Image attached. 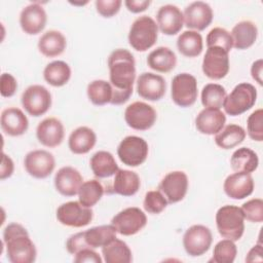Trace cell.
<instances>
[{"instance_id":"cell-11","label":"cell","mask_w":263,"mask_h":263,"mask_svg":"<svg viewBox=\"0 0 263 263\" xmlns=\"http://www.w3.org/2000/svg\"><path fill=\"white\" fill-rule=\"evenodd\" d=\"M213 234L209 227L200 224L190 226L183 235V247L191 257L205 254L212 245Z\"/></svg>"},{"instance_id":"cell-42","label":"cell","mask_w":263,"mask_h":263,"mask_svg":"<svg viewBox=\"0 0 263 263\" xmlns=\"http://www.w3.org/2000/svg\"><path fill=\"white\" fill-rule=\"evenodd\" d=\"M167 203L166 198L159 190H150L145 194L143 206L147 213L157 215L165 210Z\"/></svg>"},{"instance_id":"cell-38","label":"cell","mask_w":263,"mask_h":263,"mask_svg":"<svg viewBox=\"0 0 263 263\" xmlns=\"http://www.w3.org/2000/svg\"><path fill=\"white\" fill-rule=\"evenodd\" d=\"M104 194V187L100 181L92 179L82 183L78 191V201L86 206L92 208L102 198Z\"/></svg>"},{"instance_id":"cell-31","label":"cell","mask_w":263,"mask_h":263,"mask_svg":"<svg viewBox=\"0 0 263 263\" xmlns=\"http://www.w3.org/2000/svg\"><path fill=\"white\" fill-rule=\"evenodd\" d=\"M230 165L234 172L251 174L258 168L259 157L252 149L241 147L232 153L230 157Z\"/></svg>"},{"instance_id":"cell-49","label":"cell","mask_w":263,"mask_h":263,"mask_svg":"<svg viewBox=\"0 0 263 263\" xmlns=\"http://www.w3.org/2000/svg\"><path fill=\"white\" fill-rule=\"evenodd\" d=\"M13 171H14V163H13L12 159L3 152L1 166H0V179L5 180V179L11 177L13 174Z\"/></svg>"},{"instance_id":"cell-12","label":"cell","mask_w":263,"mask_h":263,"mask_svg":"<svg viewBox=\"0 0 263 263\" xmlns=\"http://www.w3.org/2000/svg\"><path fill=\"white\" fill-rule=\"evenodd\" d=\"M157 119L155 109L145 102H134L124 111L126 124L136 130H147L151 128Z\"/></svg>"},{"instance_id":"cell-21","label":"cell","mask_w":263,"mask_h":263,"mask_svg":"<svg viewBox=\"0 0 263 263\" xmlns=\"http://www.w3.org/2000/svg\"><path fill=\"white\" fill-rule=\"evenodd\" d=\"M36 137L39 143L43 146L54 148L61 145L64 140V125L60 119L55 117H47L37 125Z\"/></svg>"},{"instance_id":"cell-8","label":"cell","mask_w":263,"mask_h":263,"mask_svg":"<svg viewBox=\"0 0 263 263\" xmlns=\"http://www.w3.org/2000/svg\"><path fill=\"white\" fill-rule=\"evenodd\" d=\"M51 101L49 90L40 84L28 86L21 98L22 105L26 112L34 117L45 114L51 107Z\"/></svg>"},{"instance_id":"cell-17","label":"cell","mask_w":263,"mask_h":263,"mask_svg":"<svg viewBox=\"0 0 263 263\" xmlns=\"http://www.w3.org/2000/svg\"><path fill=\"white\" fill-rule=\"evenodd\" d=\"M166 90V82L161 75L144 72L137 79L138 95L147 101L156 102L163 98Z\"/></svg>"},{"instance_id":"cell-37","label":"cell","mask_w":263,"mask_h":263,"mask_svg":"<svg viewBox=\"0 0 263 263\" xmlns=\"http://www.w3.org/2000/svg\"><path fill=\"white\" fill-rule=\"evenodd\" d=\"M86 93L88 100L96 106H103L106 104H111L113 97V89L110 82L97 79L92 80L87 84Z\"/></svg>"},{"instance_id":"cell-34","label":"cell","mask_w":263,"mask_h":263,"mask_svg":"<svg viewBox=\"0 0 263 263\" xmlns=\"http://www.w3.org/2000/svg\"><path fill=\"white\" fill-rule=\"evenodd\" d=\"M246 130L237 124H228L215 135V143L224 150L232 149L241 144L246 138Z\"/></svg>"},{"instance_id":"cell-16","label":"cell","mask_w":263,"mask_h":263,"mask_svg":"<svg viewBox=\"0 0 263 263\" xmlns=\"http://www.w3.org/2000/svg\"><path fill=\"white\" fill-rule=\"evenodd\" d=\"M184 24L193 31H203L208 28L214 17L212 7L203 1H195L187 5L183 12Z\"/></svg>"},{"instance_id":"cell-26","label":"cell","mask_w":263,"mask_h":263,"mask_svg":"<svg viewBox=\"0 0 263 263\" xmlns=\"http://www.w3.org/2000/svg\"><path fill=\"white\" fill-rule=\"evenodd\" d=\"M38 49L46 58L61 55L67 46V40L63 33L57 30H49L43 33L38 40Z\"/></svg>"},{"instance_id":"cell-44","label":"cell","mask_w":263,"mask_h":263,"mask_svg":"<svg viewBox=\"0 0 263 263\" xmlns=\"http://www.w3.org/2000/svg\"><path fill=\"white\" fill-rule=\"evenodd\" d=\"M245 220L252 223H261L263 221V200L261 198H252L240 206Z\"/></svg>"},{"instance_id":"cell-9","label":"cell","mask_w":263,"mask_h":263,"mask_svg":"<svg viewBox=\"0 0 263 263\" xmlns=\"http://www.w3.org/2000/svg\"><path fill=\"white\" fill-rule=\"evenodd\" d=\"M111 224L115 227L117 233L130 236L137 234L146 226L147 217L141 209L129 206L117 213L112 218Z\"/></svg>"},{"instance_id":"cell-22","label":"cell","mask_w":263,"mask_h":263,"mask_svg":"<svg viewBox=\"0 0 263 263\" xmlns=\"http://www.w3.org/2000/svg\"><path fill=\"white\" fill-rule=\"evenodd\" d=\"M57 191L64 196H74L78 194L83 183V178L78 170L73 166H63L54 175L53 179Z\"/></svg>"},{"instance_id":"cell-4","label":"cell","mask_w":263,"mask_h":263,"mask_svg":"<svg viewBox=\"0 0 263 263\" xmlns=\"http://www.w3.org/2000/svg\"><path fill=\"white\" fill-rule=\"evenodd\" d=\"M158 26L149 15H141L132 24L128 32V43L137 51L150 49L157 41Z\"/></svg>"},{"instance_id":"cell-19","label":"cell","mask_w":263,"mask_h":263,"mask_svg":"<svg viewBox=\"0 0 263 263\" xmlns=\"http://www.w3.org/2000/svg\"><path fill=\"white\" fill-rule=\"evenodd\" d=\"M156 20L158 30L167 36L178 34L184 26L183 12L174 4L160 6L156 13Z\"/></svg>"},{"instance_id":"cell-14","label":"cell","mask_w":263,"mask_h":263,"mask_svg":"<svg viewBox=\"0 0 263 263\" xmlns=\"http://www.w3.org/2000/svg\"><path fill=\"white\" fill-rule=\"evenodd\" d=\"M24 166L31 177L36 179H45L53 172L55 167V159L49 151L37 149L26 154Z\"/></svg>"},{"instance_id":"cell-15","label":"cell","mask_w":263,"mask_h":263,"mask_svg":"<svg viewBox=\"0 0 263 263\" xmlns=\"http://www.w3.org/2000/svg\"><path fill=\"white\" fill-rule=\"evenodd\" d=\"M188 177L182 171L167 173L158 185L159 191L164 195L168 203L181 201L188 191Z\"/></svg>"},{"instance_id":"cell-35","label":"cell","mask_w":263,"mask_h":263,"mask_svg":"<svg viewBox=\"0 0 263 263\" xmlns=\"http://www.w3.org/2000/svg\"><path fill=\"white\" fill-rule=\"evenodd\" d=\"M83 232L85 241L91 249H102L103 247L110 243L113 239H115L117 234L116 229L112 224L91 227Z\"/></svg>"},{"instance_id":"cell-27","label":"cell","mask_w":263,"mask_h":263,"mask_svg":"<svg viewBox=\"0 0 263 263\" xmlns=\"http://www.w3.org/2000/svg\"><path fill=\"white\" fill-rule=\"evenodd\" d=\"M141 186V180L136 172L119 168L114 175L113 191L121 196L135 195Z\"/></svg>"},{"instance_id":"cell-40","label":"cell","mask_w":263,"mask_h":263,"mask_svg":"<svg viewBox=\"0 0 263 263\" xmlns=\"http://www.w3.org/2000/svg\"><path fill=\"white\" fill-rule=\"evenodd\" d=\"M237 255V248L233 240L222 239L216 243L213 251L212 261L215 263H232Z\"/></svg>"},{"instance_id":"cell-25","label":"cell","mask_w":263,"mask_h":263,"mask_svg":"<svg viewBox=\"0 0 263 263\" xmlns=\"http://www.w3.org/2000/svg\"><path fill=\"white\" fill-rule=\"evenodd\" d=\"M97 143V135L88 126H79L72 130L68 139V146L74 154L88 153Z\"/></svg>"},{"instance_id":"cell-51","label":"cell","mask_w":263,"mask_h":263,"mask_svg":"<svg viewBox=\"0 0 263 263\" xmlns=\"http://www.w3.org/2000/svg\"><path fill=\"white\" fill-rule=\"evenodd\" d=\"M263 261V248L261 243L255 245L247 254L246 262L253 263V262H262Z\"/></svg>"},{"instance_id":"cell-1","label":"cell","mask_w":263,"mask_h":263,"mask_svg":"<svg viewBox=\"0 0 263 263\" xmlns=\"http://www.w3.org/2000/svg\"><path fill=\"white\" fill-rule=\"evenodd\" d=\"M107 64L113 89L111 104L122 105L133 95L136 79L135 58L127 49L117 48L110 53Z\"/></svg>"},{"instance_id":"cell-5","label":"cell","mask_w":263,"mask_h":263,"mask_svg":"<svg viewBox=\"0 0 263 263\" xmlns=\"http://www.w3.org/2000/svg\"><path fill=\"white\" fill-rule=\"evenodd\" d=\"M257 101L256 87L248 82H241L234 86L231 92L226 96L223 108L226 114L238 116L252 109Z\"/></svg>"},{"instance_id":"cell-45","label":"cell","mask_w":263,"mask_h":263,"mask_svg":"<svg viewBox=\"0 0 263 263\" xmlns=\"http://www.w3.org/2000/svg\"><path fill=\"white\" fill-rule=\"evenodd\" d=\"M96 9L103 17H112L118 13L122 5L121 0H97Z\"/></svg>"},{"instance_id":"cell-50","label":"cell","mask_w":263,"mask_h":263,"mask_svg":"<svg viewBox=\"0 0 263 263\" xmlns=\"http://www.w3.org/2000/svg\"><path fill=\"white\" fill-rule=\"evenodd\" d=\"M151 4L150 0H125L124 5L128 11L133 13H140L145 11Z\"/></svg>"},{"instance_id":"cell-43","label":"cell","mask_w":263,"mask_h":263,"mask_svg":"<svg viewBox=\"0 0 263 263\" xmlns=\"http://www.w3.org/2000/svg\"><path fill=\"white\" fill-rule=\"evenodd\" d=\"M247 133L252 140L256 142L263 141V110L261 108L249 115L247 120Z\"/></svg>"},{"instance_id":"cell-52","label":"cell","mask_w":263,"mask_h":263,"mask_svg":"<svg viewBox=\"0 0 263 263\" xmlns=\"http://www.w3.org/2000/svg\"><path fill=\"white\" fill-rule=\"evenodd\" d=\"M262 73H263V60L259 59L255 61L252 66H251V75L252 78L259 84H263V79H262Z\"/></svg>"},{"instance_id":"cell-10","label":"cell","mask_w":263,"mask_h":263,"mask_svg":"<svg viewBox=\"0 0 263 263\" xmlns=\"http://www.w3.org/2000/svg\"><path fill=\"white\" fill-rule=\"evenodd\" d=\"M92 218L93 212L91 208H86L75 200L64 202L57 210L58 221L68 227H84L91 222Z\"/></svg>"},{"instance_id":"cell-28","label":"cell","mask_w":263,"mask_h":263,"mask_svg":"<svg viewBox=\"0 0 263 263\" xmlns=\"http://www.w3.org/2000/svg\"><path fill=\"white\" fill-rule=\"evenodd\" d=\"M230 35L232 37L233 47L243 50L255 43L258 37V28L251 21H241L232 28Z\"/></svg>"},{"instance_id":"cell-39","label":"cell","mask_w":263,"mask_h":263,"mask_svg":"<svg viewBox=\"0 0 263 263\" xmlns=\"http://www.w3.org/2000/svg\"><path fill=\"white\" fill-rule=\"evenodd\" d=\"M226 96L224 86L218 83H208L201 89L200 100L204 108L220 109L223 107Z\"/></svg>"},{"instance_id":"cell-47","label":"cell","mask_w":263,"mask_h":263,"mask_svg":"<svg viewBox=\"0 0 263 263\" xmlns=\"http://www.w3.org/2000/svg\"><path fill=\"white\" fill-rule=\"evenodd\" d=\"M89 248L85 241L84 238V232H77L75 234H72L71 236H69V238L66 241V249L68 251V253L75 255L77 254L79 251Z\"/></svg>"},{"instance_id":"cell-36","label":"cell","mask_w":263,"mask_h":263,"mask_svg":"<svg viewBox=\"0 0 263 263\" xmlns=\"http://www.w3.org/2000/svg\"><path fill=\"white\" fill-rule=\"evenodd\" d=\"M102 255L106 263H129L133 261L129 247L117 237L102 248Z\"/></svg>"},{"instance_id":"cell-6","label":"cell","mask_w":263,"mask_h":263,"mask_svg":"<svg viewBox=\"0 0 263 263\" xmlns=\"http://www.w3.org/2000/svg\"><path fill=\"white\" fill-rule=\"evenodd\" d=\"M148 143L138 136L123 138L117 147V155L120 161L132 167L143 164L148 157Z\"/></svg>"},{"instance_id":"cell-18","label":"cell","mask_w":263,"mask_h":263,"mask_svg":"<svg viewBox=\"0 0 263 263\" xmlns=\"http://www.w3.org/2000/svg\"><path fill=\"white\" fill-rule=\"evenodd\" d=\"M47 14L39 2L25 6L20 13V26L28 35L39 34L46 26Z\"/></svg>"},{"instance_id":"cell-53","label":"cell","mask_w":263,"mask_h":263,"mask_svg":"<svg viewBox=\"0 0 263 263\" xmlns=\"http://www.w3.org/2000/svg\"><path fill=\"white\" fill-rule=\"evenodd\" d=\"M70 3L73 5H84V4H87L88 2L85 1V2H70Z\"/></svg>"},{"instance_id":"cell-32","label":"cell","mask_w":263,"mask_h":263,"mask_svg":"<svg viewBox=\"0 0 263 263\" xmlns=\"http://www.w3.org/2000/svg\"><path fill=\"white\" fill-rule=\"evenodd\" d=\"M177 47L181 54L187 58L198 57L203 49V40L200 33L187 30L181 33L177 39Z\"/></svg>"},{"instance_id":"cell-2","label":"cell","mask_w":263,"mask_h":263,"mask_svg":"<svg viewBox=\"0 0 263 263\" xmlns=\"http://www.w3.org/2000/svg\"><path fill=\"white\" fill-rule=\"evenodd\" d=\"M3 245L11 263H33L37 250L27 229L18 223H10L3 230Z\"/></svg>"},{"instance_id":"cell-3","label":"cell","mask_w":263,"mask_h":263,"mask_svg":"<svg viewBox=\"0 0 263 263\" xmlns=\"http://www.w3.org/2000/svg\"><path fill=\"white\" fill-rule=\"evenodd\" d=\"M216 226L219 234L233 241L239 240L245 232V217L241 209L226 204L216 213Z\"/></svg>"},{"instance_id":"cell-29","label":"cell","mask_w":263,"mask_h":263,"mask_svg":"<svg viewBox=\"0 0 263 263\" xmlns=\"http://www.w3.org/2000/svg\"><path fill=\"white\" fill-rule=\"evenodd\" d=\"M147 65L156 72L168 73L176 67L177 57L171 48L158 46L148 54Z\"/></svg>"},{"instance_id":"cell-23","label":"cell","mask_w":263,"mask_h":263,"mask_svg":"<svg viewBox=\"0 0 263 263\" xmlns=\"http://www.w3.org/2000/svg\"><path fill=\"white\" fill-rule=\"evenodd\" d=\"M0 124L4 134L10 137H18L28 130L29 120L21 109L9 107L2 111Z\"/></svg>"},{"instance_id":"cell-13","label":"cell","mask_w":263,"mask_h":263,"mask_svg":"<svg viewBox=\"0 0 263 263\" xmlns=\"http://www.w3.org/2000/svg\"><path fill=\"white\" fill-rule=\"evenodd\" d=\"M229 52L218 46L208 47L202 60L203 74L213 80L224 78L229 72Z\"/></svg>"},{"instance_id":"cell-20","label":"cell","mask_w":263,"mask_h":263,"mask_svg":"<svg viewBox=\"0 0 263 263\" xmlns=\"http://www.w3.org/2000/svg\"><path fill=\"white\" fill-rule=\"evenodd\" d=\"M254 179L249 173L235 172L229 175L223 184L225 194L232 199H243L254 191Z\"/></svg>"},{"instance_id":"cell-30","label":"cell","mask_w":263,"mask_h":263,"mask_svg":"<svg viewBox=\"0 0 263 263\" xmlns=\"http://www.w3.org/2000/svg\"><path fill=\"white\" fill-rule=\"evenodd\" d=\"M89 165L92 174L97 178H110L116 174L119 170L118 164L112 153L105 150H100L96 152L90 160Z\"/></svg>"},{"instance_id":"cell-24","label":"cell","mask_w":263,"mask_h":263,"mask_svg":"<svg viewBox=\"0 0 263 263\" xmlns=\"http://www.w3.org/2000/svg\"><path fill=\"white\" fill-rule=\"evenodd\" d=\"M226 115L216 108L202 109L195 118V126L202 135H216L225 125Z\"/></svg>"},{"instance_id":"cell-41","label":"cell","mask_w":263,"mask_h":263,"mask_svg":"<svg viewBox=\"0 0 263 263\" xmlns=\"http://www.w3.org/2000/svg\"><path fill=\"white\" fill-rule=\"evenodd\" d=\"M206 46H218L229 52L233 47L232 37L230 32L221 27L213 28L206 35Z\"/></svg>"},{"instance_id":"cell-48","label":"cell","mask_w":263,"mask_h":263,"mask_svg":"<svg viewBox=\"0 0 263 263\" xmlns=\"http://www.w3.org/2000/svg\"><path fill=\"white\" fill-rule=\"evenodd\" d=\"M74 262L76 263H102L103 260L99 253H97L91 248H86L79 251L77 254L74 255Z\"/></svg>"},{"instance_id":"cell-33","label":"cell","mask_w":263,"mask_h":263,"mask_svg":"<svg viewBox=\"0 0 263 263\" xmlns=\"http://www.w3.org/2000/svg\"><path fill=\"white\" fill-rule=\"evenodd\" d=\"M43 78L51 86H64L71 78V68L64 61L50 62L43 70Z\"/></svg>"},{"instance_id":"cell-7","label":"cell","mask_w":263,"mask_h":263,"mask_svg":"<svg viewBox=\"0 0 263 263\" xmlns=\"http://www.w3.org/2000/svg\"><path fill=\"white\" fill-rule=\"evenodd\" d=\"M171 96L173 102L182 108L192 106L197 99V80L189 73L177 74L172 79Z\"/></svg>"},{"instance_id":"cell-46","label":"cell","mask_w":263,"mask_h":263,"mask_svg":"<svg viewBox=\"0 0 263 263\" xmlns=\"http://www.w3.org/2000/svg\"><path fill=\"white\" fill-rule=\"evenodd\" d=\"M17 88L16 79L9 73H3L0 77V92L4 98L12 97Z\"/></svg>"}]
</instances>
